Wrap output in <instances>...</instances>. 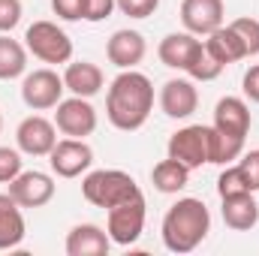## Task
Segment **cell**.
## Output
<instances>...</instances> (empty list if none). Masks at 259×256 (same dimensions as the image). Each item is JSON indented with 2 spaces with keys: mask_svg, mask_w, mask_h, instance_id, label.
Masks as SVG:
<instances>
[{
  "mask_svg": "<svg viewBox=\"0 0 259 256\" xmlns=\"http://www.w3.org/2000/svg\"><path fill=\"white\" fill-rule=\"evenodd\" d=\"M154 109V84L145 72H136V69H124L109 94H106V115L112 121V127L133 133V130L145 127L148 115Z\"/></svg>",
  "mask_w": 259,
  "mask_h": 256,
  "instance_id": "6da1fadb",
  "label": "cell"
},
{
  "mask_svg": "<svg viewBox=\"0 0 259 256\" xmlns=\"http://www.w3.org/2000/svg\"><path fill=\"white\" fill-rule=\"evenodd\" d=\"M211 214L202 199H178L163 217V244L169 253H193L208 238Z\"/></svg>",
  "mask_w": 259,
  "mask_h": 256,
  "instance_id": "7a4b0ae2",
  "label": "cell"
},
{
  "mask_svg": "<svg viewBox=\"0 0 259 256\" xmlns=\"http://www.w3.org/2000/svg\"><path fill=\"white\" fill-rule=\"evenodd\" d=\"M139 190V184H136V178L127 175V172H121V169H97V172H91L84 181H81V196L91 202V205H97V208H115L118 202H127L133 199Z\"/></svg>",
  "mask_w": 259,
  "mask_h": 256,
  "instance_id": "3957f363",
  "label": "cell"
},
{
  "mask_svg": "<svg viewBox=\"0 0 259 256\" xmlns=\"http://www.w3.org/2000/svg\"><path fill=\"white\" fill-rule=\"evenodd\" d=\"M24 46L42 64H69L72 58V39L55 21H33L24 33Z\"/></svg>",
  "mask_w": 259,
  "mask_h": 256,
  "instance_id": "277c9868",
  "label": "cell"
},
{
  "mask_svg": "<svg viewBox=\"0 0 259 256\" xmlns=\"http://www.w3.org/2000/svg\"><path fill=\"white\" fill-rule=\"evenodd\" d=\"M142 229H145V196L142 193L109 208V229L106 232H109L112 244H121V247L136 244Z\"/></svg>",
  "mask_w": 259,
  "mask_h": 256,
  "instance_id": "5b68a950",
  "label": "cell"
},
{
  "mask_svg": "<svg viewBox=\"0 0 259 256\" xmlns=\"http://www.w3.org/2000/svg\"><path fill=\"white\" fill-rule=\"evenodd\" d=\"M64 91H66L64 75H58L55 69H33V72H27L24 81H21V100H24V106L33 109V112L58 109Z\"/></svg>",
  "mask_w": 259,
  "mask_h": 256,
  "instance_id": "8992f818",
  "label": "cell"
},
{
  "mask_svg": "<svg viewBox=\"0 0 259 256\" xmlns=\"http://www.w3.org/2000/svg\"><path fill=\"white\" fill-rule=\"evenodd\" d=\"M49 163H52V172H55L58 178H78L81 172L91 169L94 151H91V145H88L84 139H69V136H66V139H61V142L52 148Z\"/></svg>",
  "mask_w": 259,
  "mask_h": 256,
  "instance_id": "52a82bcc",
  "label": "cell"
},
{
  "mask_svg": "<svg viewBox=\"0 0 259 256\" xmlns=\"http://www.w3.org/2000/svg\"><path fill=\"white\" fill-rule=\"evenodd\" d=\"M208 136H211V127H202V124L178 130V133L169 139V157L181 160L187 169L205 166V163H208V148H211Z\"/></svg>",
  "mask_w": 259,
  "mask_h": 256,
  "instance_id": "ba28073f",
  "label": "cell"
},
{
  "mask_svg": "<svg viewBox=\"0 0 259 256\" xmlns=\"http://www.w3.org/2000/svg\"><path fill=\"white\" fill-rule=\"evenodd\" d=\"M55 127L69 139H84V136H91L97 130V109L84 97L61 100L58 112H55Z\"/></svg>",
  "mask_w": 259,
  "mask_h": 256,
  "instance_id": "9c48e42d",
  "label": "cell"
},
{
  "mask_svg": "<svg viewBox=\"0 0 259 256\" xmlns=\"http://www.w3.org/2000/svg\"><path fill=\"white\" fill-rule=\"evenodd\" d=\"M15 142H18V151H24L30 157H49L52 148L58 145V127L42 115H30L18 124Z\"/></svg>",
  "mask_w": 259,
  "mask_h": 256,
  "instance_id": "30bf717a",
  "label": "cell"
},
{
  "mask_svg": "<svg viewBox=\"0 0 259 256\" xmlns=\"http://www.w3.org/2000/svg\"><path fill=\"white\" fill-rule=\"evenodd\" d=\"M9 196L21 208H42L55 199V181L46 172H21L9 181Z\"/></svg>",
  "mask_w": 259,
  "mask_h": 256,
  "instance_id": "8fae6325",
  "label": "cell"
},
{
  "mask_svg": "<svg viewBox=\"0 0 259 256\" xmlns=\"http://www.w3.org/2000/svg\"><path fill=\"white\" fill-rule=\"evenodd\" d=\"M181 21L196 36H208L223 24V0H184Z\"/></svg>",
  "mask_w": 259,
  "mask_h": 256,
  "instance_id": "7c38bea8",
  "label": "cell"
},
{
  "mask_svg": "<svg viewBox=\"0 0 259 256\" xmlns=\"http://www.w3.org/2000/svg\"><path fill=\"white\" fill-rule=\"evenodd\" d=\"M196 106H199V91L193 88L190 78H169L163 84V91H160V109L169 118H175V121L190 118L196 112Z\"/></svg>",
  "mask_w": 259,
  "mask_h": 256,
  "instance_id": "4fadbf2b",
  "label": "cell"
},
{
  "mask_svg": "<svg viewBox=\"0 0 259 256\" xmlns=\"http://www.w3.org/2000/svg\"><path fill=\"white\" fill-rule=\"evenodd\" d=\"M214 130L232 139H247L250 133V109L241 97H223L214 109Z\"/></svg>",
  "mask_w": 259,
  "mask_h": 256,
  "instance_id": "5bb4252c",
  "label": "cell"
},
{
  "mask_svg": "<svg viewBox=\"0 0 259 256\" xmlns=\"http://www.w3.org/2000/svg\"><path fill=\"white\" fill-rule=\"evenodd\" d=\"M112 238L97 223H78L66 235V256H106Z\"/></svg>",
  "mask_w": 259,
  "mask_h": 256,
  "instance_id": "9a60e30c",
  "label": "cell"
},
{
  "mask_svg": "<svg viewBox=\"0 0 259 256\" xmlns=\"http://www.w3.org/2000/svg\"><path fill=\"white\" fill-rule=\"evenodd\" d=\"M145 52H148V46H145V36L139 30H115L109 46H106L109 61L118 69H133L136 64H142Z\"/></svg>",
  "mask_w": 259,
  "mask_h": 256,
  "instance_id": "2e32d148",
  "label": "cell"
},
{
  "mask_svg": "<svg viewBox=\"0 0 259 256\" xmlns=\"http://www.w3.org/2000/svg\"><path fill=\"white\" fill-rule=\"evenodd\" d=\"M223 223L235 232H250L259 223V205L253 193H238L223 199Z\"/></svg>",
  "mask_w": 259,
  "mask_h": 256,
  "instance_id": "e0dca14e",
  "label": "cell"
},
{
  "mask_svg": "<svg viewBox=\"0 0 259 256\" xmlns=\"http://www.w3.org/2000/svg\"><path fill=\"white\" fill-rule=\"evenodd\" d=\"M64 84H66V91H72V97H84V100H91L94 94L103 91V69H100L97 64H91V61L66 64Z\"/></svg>",
  "mask_w": 259,
  "mask_h": 256,
  "instance_id": "ac0fdd59",
  "label": "cell"
},
{
  "mask_svg": "<svg viewBox=\"0 0 259 256\" xmlns=\"http://www.w3.org/2000/svg\"><path fill=\"white\" fill-rule=\"evenodd\" d=\"M24 217H21V205L9 196L0 193V250H12L24 241Z\"/></svg>",
  "mask_w": 259,
  "mask_h": 256,
  "instance_id": "d6986e66",
  "label": "cell"
},
{
  "mask_svg": "<svg viewBox=\"0 0 259 256\" xmlns=\"http://www.w3.org/2000/svg\"><path fill=\"white\" fill-rule=\"evenodd\" d=\"M205 49L211 52V58L214 61H220L223 66L229 64H238V61H244L247 58V49H244V42H241V36L226 24H220L214 33H208V39H205Z\"/></svg>",
  "mask_w": 259,
  "mask_h": 256,
  "instance_id": "ffe728a7",
  "label": "cell"
},
{
  "mask_svg": "<svg viewBox=\"0 0 259 256\" xmlns=\"http://www.w3.org/2000/svg\"><path fill=\"white\" fill-rule=\"evenodd\" d=\"M196 46H199V39H196V33H190V30L187 33H169L160 42L157 55H160V61L169 66V69H187Z\"/></svg>",
  "mask_w": 259,
  "mask_h": 256,
  "instance_id": "44dd1931",
  "label": "cell"
},
{
  "mask_svg": "<svg viewBox=\"0 0 259 256\" xmlns=\"http://www.w3.org/2000/svg\"><path fill=\"white\" fill-rule=\"evenodd\" d=\"M151 181H154V187H157L160 193H178V190L187 187V181H190V169H187L181 160L166 157V160H160V163L154 166Z\"/></svg>",
  "mask_w": 259,
  "mask_h": 256,
  "instance_id": "7402d4cb",
  "label": "cell"
},
{
  "mask_svg": "<svg viewBox=\"0 0 259 256\" xmlns=\"http://www.w3.org/2000/svg\"><path fill=\"white\" fill-rule=\"evenodd\" d=\"M27 69V46H21L18 39H9L6 33H0V78H18Z\"/></svg>",
  "mask_w": 259,
  "mask_h": 256,
  "instance_id": "603a6c76",
  "label": "cell"
},
{
  "mask_svg": "<svg viewBox=\"0 0 259 256\" xmlns=\"http://www.w3.org/2000/svg\"><path fill=\"white\" fill-rule=\"evenodd\" d=\"M190 78H196V81H214L220 72H223V64L220 61H214L211 58V52L205 49V42H199L193 52V58H190V64H187V69H184Z\"/></svg>",
  "mask_w": 259,
  "mask_h": 256,
  "instance_id": "cb8c5ba5",
  "label": "cell"
},
{
  "mask_svg": "<svg viewBox=\"0 0 259 256\" xmlns=\"http://www.w3.org/2000/svg\"><path fill=\"white\" fill-rule=\"evenodd\" d=\"M217 193H220V199H226V196L253 193V190H250L247 175H244V169H241V166H226V169L220 172V178H217Z\"/></svg>",
  "mask_w": 259,
  "mask_h": 256,
  "instance_id": "d4e9b609",
  "label": "cell"
},
{
  "mask_svg": "<svg viewBox=\"0 0 259 256\" xmlns=\"http://www.w3.org/2000/svg\"><path fill=\"white\" fill-rule=\"evenodd\" d=\"M229 27L241 36V42H244V49H247V58L259 55V21L256 18H235Z\"/></svg>",
  "mask_w": 259,
  "mask_h": 256,
  "instance_id": "484cf974",
  "label": "cell"
},
{
  "mask_svg": "<svg viewBox=\"0 0 259 256\" xmlns=\"http://www.w3.org/2000/svg\"><path fill=\"white\" fill-rule=\"evenodd\" d=\"M15 175H21V154L15 148H0V184H9Z\"/></svg>",
  "mask_w": 259,
  "mask_h": 256,
  "instance_id": "4316f807",
  "label": "cell"
},
{
  "mask_svg": "<svg viewBox=\"0 0 259 256\" xmlns=\"http://www.w3.org/2000/svg\"><path fill=\"white\" fill-rule=\"evenodd\" d=\"M115 6L130 18H148V15L157 12L160 0H115Z\"/></svg>",
  "mask_w": 259,
  "mask_h": 256,
  "instance_id": "83f0119b",
  "label": "cell"
},
{
  "mask_svg": "<svg viewBox=\"0 0 259 256\" xmlns=\"http://www.w3.org/2000/svg\"><path fill=\"white\" fill-rule=\"evenodd\" d=\"M115 9V0H81V18L84 21H106Z\"/></svg>",
  "mask_w": 259,
  "mask_h": 256,
  "instance_id": "f1b7e54d",
  "label": "cell"
},
{
  "mask_svg": "<svg viewBox=\"0 0 259 256\" xmlns=\"http://www.w3.org/2000/svg\"><path fill=\"white\" fill-rule=\"evenodd\" d=\"M21 21V0H0V33H9Z\"/></svg>",
  "mask_w": 259,
  "mask_h": 256,
  "instance_id": "f546056e",
  "label": "cell"
},
{
  "mask_svg": "<svg viewBox=\"0 0 259 256\" xmlns=\"http://www.w3.org/2000/svg\"><path fill=\"white\" fill-rule=\"evenodd\" d=\"M238 166L244 169L250 190L256 193V190H259V148H256V151H247V154H241V163H238Z\"/></svg>",
  "mask_w": 259,
  "mask_h": 256,
  "instance_id": "4dcf8cb0",
  "label": "cell"
},
{
  "mask_svg": "<svg viewBox=\"0 0 259 256\" xmlns=\"http://www.w3.org/2000/svg\"><path fill=\"white\" fill-rule=\"evenodd\" d=\"M52 9L64 21H78L81 18V0H52Z\"/></svg>",
  "mask_w": 259,
  "mask_h": 256,
  "instance_id": "1f68e13d",
  "label": "cell"
},
{
  "mask_svg": "<svg viewBox=\"0 0 259 256\" xmlns=\"http://www.w3.org/2000/svg\"><path fill=\"white\" fill-rule=\"evenodd\" d=\"M244 94H247L253 103H259V64L250 66V69L244 72Z\"/></svg>",
  "mask_w": 259,
  "mask_h": 256,
  "instance_id": "d6a6232c",
  "label": "cell"
},
{
  "mask_svg": "<svg viewBox=\"0 0 259 256\" xmlns=\"http://www.w3.org/2000/svg\"><path fill=\"white\" fill-rule=\"evenodd\" d=\"M0 130H3V118H0Z\"/></svg>",
  "mask_w": 259,
  "mask_h": 256,
  "instance_id": "836d02e7",
  "label": "cell"
}]
</instances>
